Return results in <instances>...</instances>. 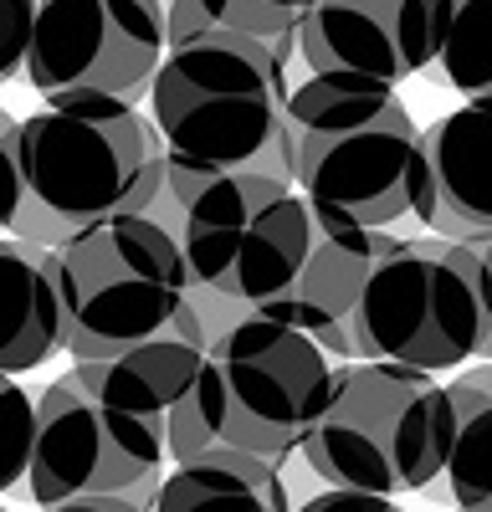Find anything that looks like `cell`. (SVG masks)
Listing matches in <instances>:
<instances>
[{
	"label": "cell",
	"instance_id": "19",
	"mask_svg": "<svg viewBox=\"0 0 492 512\" xmlns=\"http://www.w3.org/2000/svg\"><path fill=\"white\" fill-rule=\"evenodd\" d=\"M190 6L205 31H236L252 41H272V36L298 31L313 0H190Z\"/></svg>",
	"mask_w": 492,
	"mask_h": 512
},
{
	"label": "cell",
	"instance_id": "4",
	"mask_svg": "<svg viewBox=\"0 0 492 512\" xmlns=\"http://www.w3.org/2000/svg\"><path fill=\"white\" fill-rule=\"evenodd\" d=\"M298 180L293 190L328 226L390 231L416 216L426 190L421 123L395 88L354 77H308L287 93Z\"/></svg>",
	"mask_w": 492,
	"mask_h": 512
},
{
	"label": "cell",
	"instance_id": "26",
	"mask_svg": "<svg viewBox=\"0 0 492 512\" xmlns=\"http://www.w3.org/2000/svg\"><path fill=\"white\" fill-rule=\"evenodd\" d=\"M457 512H492V502L487 507H457Z\"/></svg>",
	"mask_w": 492,
	"mask_h": 512
},
{
	"label": "cell",
	"instance_id": "11",
	"mask_svg": "<svg viewBox=\"0 0 492 512\" xmlns=\"http://www.w3.org/2000/svg\"><path fill=\"white\" fill-rule=\"evenodd\" d=\"M446 0H313L298 21V57L313 77L395 82L436 62Z\"/></svg>",
	"mask_w": 492,
	"mask_h": 512
},
{
	"label": "cell",
	"instance_id": "25",
	"mask_svg": "<svg viewBox=\"0 0 492 512\" xmlns=\"http://www.w3.org/2000/svg\"><path fill=\"white\" fill-rule=\"evenodd\" d=\"M52 512H144L123 497H88V502H67V507H52Z\"/></svg>",
	"mask_w": 492,
	"mask_h": 512
},
{
	"label": "cell",
	"instance_id": "2",
	"mask_svg": "<svg viewBox=\"0 0 492 512\" xmlns=\"http://www.w3.org/2000/svg\"><path fill=\"white\" fill-rule=\"evenodd\" d=\"M328 364L298 328L246 313L211 338L200 374L164 415V461L185 466L211 451L277 466L293 456L328 400Z\"/></svg>",
	"mask_w": 492,
	"mask_h": 512
},
{
	"label": "cell",
	"instance_id": "3",
	"mask_svg": "<svg viewBox=\"0 0 492 512\" xmlns=\"http://www.w3.org/2000/svg\"><path fill=\"white\" fill-rule=\"evenodd\" d=\"M293 82L272 62L267 41L236 31H205L180 47H164L149 82V123L164 159H180L211 175H262L277 185L298 180Z\"/></svg>",
	"mask_w": 492,
	"mask_h": 512
},
{
	"label": "cell",
	"instance_id": "15",
	"mask_svg": "<svg viewBox=\"0 0 492 512\" xmlns=\"http://www.w3.org/2000/svg\"><path fill=\"white\" fill-rule=\"evenodd\" d=\"M57 349L52 251L0 236V374L41 369Z\"/></svg>",
	"mask_w": 492,
	"mask_h": 512
},
{
	"label": "cell",
	"instance_id": "17",
	"mask_svg": "<svg viewBox=\"0 0 492 512\" xmlns=\"http://www.w3.org/2000/svg\"><path fill=\"white\" fill-rule=\"evenodd\" d=\"M446 497L457 507L492 502V364H467L446 384Z\"/></svg>",
	"mask_w": 492,
	"mask_h": 512
},
{
	"label": "cell",
	"instance_id": "27",
	"mask_svg": "<svg viewBox=\"0 0 492 512\" xmlns=\"http://www.w3.org/2000/svg\"><path fill=\"white\" fill-rule=\"evenodd\" d=\"M0 512H11V507H6V502H0Z\"/></svg>",
	"mask_w": 492,
	"mask_h": 512
},
{
	"label": "cell",
	"instance_id": "23",
	"mask_svg": "<svg viewBox=\"0 0 492 512\" xmlns=\"http://www.w3.org/2000/svg\"><path fill=\"white\" fill-rule=\"evenodd\" d=\"M298 512H405L400 502H390V497H369V492H318V497H308Z\"/></svg>",
	"mask_w": 492,
	"mask_h": 512
},
{
	"label": "cell",
	"instance_id": "1",
	"mask_svg": "<svg viewBox=\"0 0 492 512\" xmlns=\"http://www.w3.org/2000/svg\"><path fill=\"white\" fill-rule=\"evenodd\" d=\"M11 241L57 251L108 216H149L164 180V144L139 108L47 103L16 118Z\"/></svg>",
	"mask_w": 492,
	"mask_h": 512
},
{
	"label": "cell",
	"instance_id": "20",
	"mask_svg": "<svg viewBox=\"0 0 492 512\" xmlns=\"http://www.w3.org/2000/svg\"><path fill=\"white\" fill-rule=\"evenodd\" d=\"M31 436H36V405L21 390V379L0 374V492L26 487L31 466Z\"/></svg>",
	"mask_w": 492,
	"mask_h": 512
},
{
	"label": "cell",
	"instance_id": "7",
	"mask_svg": "<svg viewBox=\"0 0 492 512\" xmlns=\"http://www.w3.org/2000/svg\"><path fill=\"white\" fill-rule=\"evenodd\" d=\"M57 349L72 364L118 359L175 323L190 277L175 236L149 216H108L52 251Z\"/></svg>",
	"mask_w": 492,
	"mask_h": 512
},
{
	"label": "cell",
	"instance_id": "22",
	"mask_svg": "<svg viewBox=\"0 0 492 512\" xmlns=\"http://www.w3.org/2000/svg\"><path fill=\"white\" fill-rule=\"evenodd\" d=\"M11 149H16V118L0 108V236H6L11 210H16V159H11Z\"/></svg>",
	"mask_w": 492,
	"mask_h": 512
},
{
	"label": "cell",
	"instance_id": "14",
	"mask_svg": "<svg viewBox=\"0 0 492 512\" xmlns=\"http://www.w3.org/2000/svg\"><path fill=\"white\" fill-rule=\"evenodd\" d=\"M205 349H211V333H205L195 303H185L159 338H149V344L118 354V359H103V364H72L62 369V379H72L82 395H93L98 405L129 415V420L164 425V415L180 405L190 379L200 374Z\"/></svg>",
	"mask_w": 492,
	"mask_h": 512
},
{
	"label": "cell",
	"instance_id": "24",
	"mask_svg": "<svg viewBox=\"0 0 492 512\" xmlns=\"http://www.w3.org/2000/svg\"><path fill=\"white\" fill-rule=\"evenodd\" d=\"M472 256L482 267V303H487V349H482V364H492V236L472 241Z\"/></svg>",
	"mask_w": 492,
	"mask_h": 512
},
{
	"label": "cell",
	"instance_id": "10",
	"mask_svg": "<svg viewBox=\"0 0 492 512\" xmlns=\"http://www.w3.org/2000/svg\"><path fill=\"white\" fill-rule=\"evenodd\" d=\"M31 405L36 436L21 492L41 512L88 497H123L149 512L164 477V425L108 410L62 374Z\"/></svg>",
	"mask_w": 492,
	"mask_h": 512
},
{
	"label": "cell",
	"instance_id": "5",
	"mask_svg": "<svg viewBox=\"0 0 492 512\" xmlns=\"http://www.w3.org/2000/svg\"><path fill=\"white\" fill-rule=\"evenodd\" d=\"M149 221L175 236L195 292L246 313H272L293 292L313 241V210L293 185L211 175L180 159H164Z\"/></svg>",
	"mask_w": 492,
	"mask_h": 512
},
{
	"label": "cell",
	"instance_id": "12",
	"mask_svg": "<svg viewBox=\"0 0 492 512\" xmlns=\"http://www.w3.org/2000/svg\"><path fill=\"white\" fill-rule=\"evenodd\" d=\"M400 246L390 231H354V226H328L313 216L308 262L293 282V292L267 313L287 328H298L328 364H354L349 349V323L359 313V297L375 277V267Z\"/></svg>",
	"mask_w": 492,
	"mask_h": 512
},
{
	"label": "cell",
	"instance_id": "18",
	"mask_svg": "<svg viewBox=\"0 0 492 512\" xmlns=\"http://www.w3.org/2000/svg\"><path fill=\"white\" fill-rule=\"evenodd\" d=\"M436 67L467 103H492V0H446Z\"/></svg>",
	"mask_w": 492,
	"mask_h": 512
},
{
	"label": "cell",
	"instance_id": "21",
	"mask_svg": "<svg viewBox=\"0 0 492 512\" xmlns=\"http://www.w3.org/2000/svg\"><path fill=\"white\" fill-rule=\"evenodd\" d=\"M31 16H36V0H0V88L16 82L26 67Z\"/></svg>",
	"mask_w": 492,
	"mask_h": 512
},
{
	"label": "cell",
	"instance_id": "8",
	"mask_svg": "<svg viewBox=\"0 0 492 512\" xmlns=\"http://www.w3.org/2000/svg\"><path fill=\"white\" fill-rule=\"evenodd\" d=\"M354 364L395 369H467L487 349L482 267L462 241H400L369 277L349 323Z\"/></svg>",
	"mask_w": 492,
	"mask_h": 512
},
{
	"label": "cell",
	"instance_id": "13",
	"mask_svg": "<svg viewBox=\"0 0 492 512\" xmlns=\"http://www.w3.org/2000/svg\"><path fill=\"white\" fill-rule=\"evenodd\" d=\"M426 190L416 221L441 241L492 236V103H462L421 134Z\"/></svg>",
	"mask_w": 492,
	"mask_h": 512
},
{
	"label": "cell",
	"instance_id": "16",
	"mask_svg": "<svg viewBox=\"0 0 492 512\" xmlns=\"http://www.w3.org/2000/svg\"><path fill=\"white\" fill-rule=\"evenodd\" d=\"M149 512H293V502L272 466L236 451H211L200 461L170 466Z\"/></svg>",
	"mask_w": 492,
	"mask_h": 512
},
{
	"label": "cell",
	"instance_id": "6",
	"mask_svg": "<svg viewBox=\"0 0 492 512\" xmlns=\"http://www.w3.org/2000/svg\"><path fill=\"white\" fill-rule=\"evenodd\" d=\"M303 461L334 492H426L446 466V395L395 364H334L328 400L303 436Z\"/></svg>",
	"mask_w": 492,
	"mask_h": 512
},
{
	"label": "cell",
	"instance_id": "9",
	"mask_svg": "<svg viewBox=\"0 0 492 512\" xmlns=\"http://www.w3.org/2000/svg\"><path fill=\"white\" fill-rule=\"evenodd\" d=\"M164 57V0H36L21 77L47 103L139 108Z\"/></svg>",
	"mask_w": 492,
	"mask_h": 512
}]
</instances>
